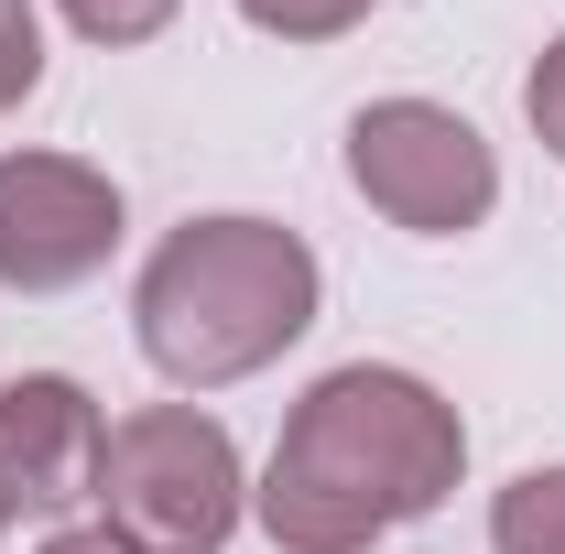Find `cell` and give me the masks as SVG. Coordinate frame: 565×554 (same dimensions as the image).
<instances>
[{
	"instance_id": "6da1fadb",
	"label": "cell",
	"mask_w": 565,
	"mask_h": 554,
	"mask_svg": "<svg viewBox=\"0 0 565 554\" xmlns=\"http://www.w3.org/2000/svg\"><path fill=\"white\" fill-rule=\"evenodd\" d=\"M457 468H468L457 403L414 370L349 359L282 414V446L250 489V511L282 554H370L381 533L424 522L457 489Z\"/></svg>"
},
{
	"instance_id": "7a4b0ae2",
	"label": "cell",
	"mask_w": 565,
	"mask_h": 554,
	"mask_svg": "<svg viewBox=\"0 0 565 554\" xmlns=\"http://www.w3.org/2000/svg\"><path fill=\"white\" fill-rule=\"evenodd\" d=\"M316 294H327V273L282 217H185L141 262L131 327L174 392H217V381L273 370L316 327Z\"/></svg>"
},
{
	"instance_id": "3957f363",
	"label": "cell",
	"mask_w": 565,
	"mask_h": 554,
	"mask_svg": "<svg viewBox=\"0 0 565 554\" xmlns=\"http://www.w3.org/2000/svg\"><path fill=\"white\" fill-rule=\"evenodd\" d=\"M239 446L228 424L196 403H141L109 424L98 446V500H109V533L141 554H217L239 533Z\"/></svg>"
},
{
	"instance_id": "277c9868",
	"label": "cell",
	"mask_w": 565,
	"mask_h": 554,
	"mask_svg": "<svg viewBox=\"0 0 565 554\" xmlns=\"http://www.w3.org/2000/svg\"><path fill=\"white\" fill-rule=\"evenodd\" d=\"M349 185L392 228H414V239H457V228H479L500 207L490 141L457 109H435V98H370L359 109L349 120Z\"/></svg>"
},
{
	"instance_id": "5b68a950",
	"label": "cell",
	"mask_w": 565,
	"mask_h": 554,
	"mask_svg": "<svg viewBox=\"0 0 565 554\" xmlns=\"http://www.w3.org/2000/svg\"><path fill=\"white\" fill-rule=\"evenodd\" d=\"M120 251V185L76 152H0V283L66 294Z\"/></svg>"
},
{
	"instance_id": "8992f818",
	"label": "cell",
	"mask_w": 565,
	"mask_h": 554,
	"mask_svg": "<svg viewBox=\"0 0 565 554\" xmlns=\"http://www.w3.org/2000/svg\"><path fill=\"white\" fill-rule=\"evenodd\" d=\"M98 446H109V424L87 403V381H66V370L0 381V522L98 500Z\"/></svg>"
},
{
	"instance_id": "52a82bcc",
	"label": "cell",
	"mask_w": 565,
	"mask_h": 554,
	"mask_svg": "<svg viewBox=\"0 0 565 554\" xmlns=\"http://www.w3.org/2000/svg\"><path fill=\"white\" fill-rule=\"evenodd\" d=\"M490 544L500 554H565V468H522L490 500Z\"/></svg>"
},
{
	"instance_id": "ba28073f",
	"label": "cell",
	"mask_w": 565,
	"mask_h": 554,
	"mask_svg": "<svg viewBox=\"0 0 565 554\" xmlns=\"http://www.w3.org/2000/svg\"><path fill=\"white\" fill-rule=\"evenodd\" d=\"M262 33H282V44H338V33H359L381 0H239Z\"/></svg>"
},
{
	"instance_id": "9c48e42d",
	"label": "cell",
	"mask_w": 565,
	"mask_h": 554,
	"mask_svg": "<svg viewBox=\"0 0 565 554\" xmlns=\"http://www.w3.org/2000/svg\"><path fill=\"white\" fill-rule=\"evenodd\" d=\"M33 87H44V11L0 0V109H22Z\"/></svg>"
},
{
	"instance_id": "30bf717a",
	"label": "cell",
	"mask_w": 565,
	"mask_h": 554,
	"mask_svg": "<svg viewBox=\"0 0 565 554\" xmlns=\"http://www.w3.org/2000/svg\"><path fill=\"white\" fill-rule=\"evenodd\" d=\"M55 11H66L87 44H152V33H163L185 0H55Z\"/></svg>"
},
{
	"instance_id": "8fae6325",
	"label": "cell",
	"mask_w": 565,
	"mask_h": 554,
	"mask_svg": "<svg viewBox=\"0 0 565 554\" xmlns=\"http://www.w3.org/2000/svg\"><path fill=\"white\" fill-rule=\"evenodd\" d=\"M522 120H533V141L565 163V33L533 55V76H522Z\"/></svg>"
},
{
	"instance_id": "7c38bea8",
	"label": "cell",
	"mask_w": 565,
	"mask_h": 554,
	"mask_svg": "<svg viewBox=\"0 0 565 554\" xmlns=\"http://www.w3.org/2000/svg\"><path fill=\"white\" fill-rule=\"evenodd\" d=\"M44 554H141V544H120L109 522H76V533H44Z\"/></svg>"
}]
</instances>
